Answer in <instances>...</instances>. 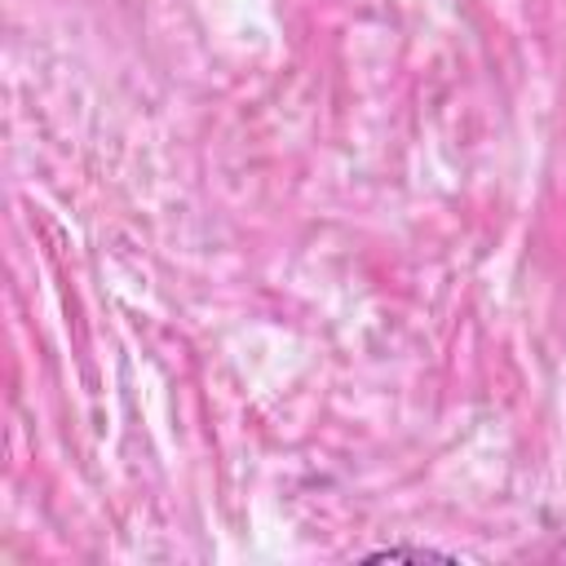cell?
Here are the masks:
<instances>
[{
  "label": "cell",
  "instance_id": "obj_1",
  "mask_svg": "<svg viewBox=\"0 0 566 566\" xmlns=\"http://www.w3.org/2000/svg\"><path fill=\"white\" fill-rule=\"evenodd\" d=\"M367 557H376V562H385V557H389V562H398V557H416V562H420V557H455V553H447V548H429V544H424V548H420V544H389V548H376V553H367Z\"/></svg>",
  "mask_w": 566,
  "mask_h": 566
}]
</instances>
